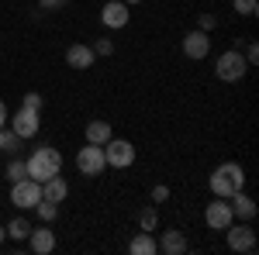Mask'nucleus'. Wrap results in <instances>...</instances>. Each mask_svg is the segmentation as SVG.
<instances>
[{
    "instance_id": "obj_1",
    "label": "nucleus",
    "mask_w": 259,
    "mask_h": 255,
    "mask_svg": "<svg viewBox=\"0 0 259 255\" xmlns=\"http://www.w3.org/2000/svg\"><path fill=\"white\" fill-rule=\"evenodd\" d=\"M24 166H28V176L35 179V183H45V179L62 173V152L52 148V145H38L31 156L24 159Z\"/></svg>"
},
{
    "instance_id": "obj_2",
    "label": "nucleus",
    "mask_w": 259,
    "mask_h": 255,
    "mask_svg": "<svg viewBox=\"0 0 259 255\" xmlns=\"http://www.w3.org/2000/svg\"><path fill=\"white\" fill-rule=\"evenodd\" d=\"M207 186H211L214 196H225V200H228L232 193H239L242 186H245V169H242L239 162H221L218 169L211 173Z\"/></svg>"
},
{
    "instance_id": "obj_3",
    "label": "nucleus",
    "mask_w": 259,
    "mask_h": 255,
    "mask_svg": "<svg viewBox=\"0 0 259 255\" xmlns=\"http://www.w3.org/2000/svg\"><path fill=\"white\" fill-rule=\"evenodd\" d=\"M7 121H11V131H14L21 141H24V138H35V135H38V128H41V107L21 100L18 114H14V118H7Z\"/></svg>"
},
{
    "instance_id": "obj_4",
    "label": "nucleus",
    "mask_w": 259,
    "mask_h": 255,
    "mask_svg": "<svg viewBox=\"0 0 259 255\" xmlns=\"http://www.w3.org/2000/svg\"><path fill=\"white\" fill-rule=\"evenodd\" d=\"M214 73H218V79H225V83H239V79L249 73V62H245V56H242L239 48H228V52L218 56Z\"/></svg>"
},
{
    "instance_id": "obj_5",
    "label": "nucleus",
    "mask_w": 259,
    "mask_h": 255,
    "mask_svg": "<svg viewBox=\"0 0 259 255\" xmlns=\"http://www.w3.org/2000/svg\"><path fill=\"white\" fill-rule=\"evenodd\" d=\"M76 169H80L83 176H100L104 169H107V159H104V145H83L80 152H76Z\"/></svg>"
},
{
    "instance_id": "obj_6",
    "label": "nucleus",
    "mask_w": 259,
    "mask_h": 255,
    "mask_svg": "<svg viewBox=\"0 0 259 255\" xmlns=\"http://www.w3.org/2000/svg\"><path fill=\"white\" fill-rule=\"evenodd\" d=\"M41 200V183H35L31 176L18 179V183H11V203L18 207V211H28V207H35Z\"/></svg>"
},
{
    "instance_id": "obj_7",
    "label": "nucleus",
    "mask_w": 259,
    "mask_h": 255,
    "mask_svg": "<svg viewBox=\"0 0 259 255\" xmlns=\"http://www.w3.org/2000/svg\"><path fill=\"white\" fill-rule=\"evenodd\" d=\"M104 159L114 169H128L135 162V145L128 138H111V141H104Z\"/></svg>"
},
{
    "instance_id": "obj_8",
    "label": "nucleus",
    "mask_w": 259,
    "mask_h": 255,
    "mask_svg": "<svg viewBox=\"0 0 259 255\" xmlns=\"http://www.w3.org/2000/svg\"><path fill=\"white\" fill-rule=\"evenodd\" d=\"M225 241H228L232 252H256V231L249 228V221H242V224L232 221L225 228Z\"/></svg>"
},
{
    "instance_id": "obj_9",
    "label": "nucleus",
    "mask_w": 259,
    "mask_h": 255,
    "mask_svg": "<svg viewBox=\"0 0 259 255\" xmlns=\"http://www.w3.org/2000/svg\"><path fill=\"white\" fill-rule=\"evenodd\" d=\"M204 221H207V228H214V231H225L235 214H232V207H228V200L225 196H214L211 203H207V211H204Z\"/></svg>"
},
{
    "instance_id": "obj_10",
    "label": "nucleus",
    "mask_w": 259,
    "mask_h": 255,
    "mask_svg": "<svg viewBox=\"0 0 259 255\" xmlns=\"http://www.w3.org/2000/svg\"><path fill=\"white\" fill-rule=\"evenodd\" d=\"M128 18H132V11H128V4H124V0H107V4L100 7V24H104V28H111V31L124 28Z\"/></svg>"
},
{
    "instance_id": "obj_11",
    "label": "nucleus",
    "mask_w": 259,
    "mask_h": 255,
    "mask_svg": "<svg viewBox=\"0 0 259 255\" xmlns=\"http://www.w3.org/2000/svg\"><path fill=\"white\" fill-rule=\"evenodd\" d=\"M211 52V35L207 31H190V35H183V56L187 59H204Z\"/></svg>"
},
{
    "instance_id": "obj_12",
    "label": "nucleus",
    "mask_w": 259,
    "mask_h": 255,
    "mask_svg": "<svg viewBox=\"0 0 259 255\" xmlns=\"http://www.w3.org/2000/svg\"><path fill=\"white\" fill-rule=\"evenodd\" d=\"M228 207H232V214L239 217V221H252L256 217V200L249 193H242V190L228 196Z\"/></svg>"
},
{
    "instance_id": "obj_13",
    "label": "nucleus",
    "mask_w": 259,
    "mask_h": 255,
    "mask_svg": "<svg viewBox=\"0 0 259 255\" xmlns=\"http://www.w3.org/2000/svg\"><path fill=\"white\" fill-rule=\"evenodd\" d=\"M28 241H31V252H35V255H49V252H56V235L49 231V224H41L38 231L31 228Z\"/></svg>"
},
{
    "instance_id": "obj_14",
    "label": "nucleus",
    "mask_w": 259,
    "mask_h": 255,
    "mask_svg": "<svg viewBox=\"0 0 259 255\" xmlns=\"http://www.w3.org/2000/svg\"><path fill=\"white\" fill-rule=\"evenodd\" d=\"M94 59H97V56H94L90 45H69V48H66V62H69L73 69H90Z\"/></svg>"
},
{
    "instance_id": "obj_15",
    "label": "nucleus",
    "mask_w": 259,
    "mask_h": 255,
    "mask_svg": "<svg viewBox=\"0 0 259 255\" xmlns=\"http://www.w3.org/2000/svg\"><path fill=\"white\" fill-rule=\"evenodd\" d=\"M66 193H69V186H66V179H62V176H52V179H45V183H41V200L62 203Z\"/></svg>"
},
{
    "instance_id": "obj_16",
    "label": "nucleus",
    "mask_w": 259,
    "mask_h": 255,
    "mask_svg": "<svg viewBox=\"0 0 259 255\" xmlns=\"http://www.w3.org/2000/svg\"><path fill=\"white\" fill-rule=\"evenodd\" d=\"M159 248L166 255H183L187 252V238H183V231H162V238H159Z\"/></svg>"
},
{
    "instance_id": "obj_17",
    "label": "nucleus",
    "mask_w": 259,
    "mask_h": 255,
    "mask_svg": "<svg viewBox=\"0 0 259 255\" xmlns=\"http://www.w3.org/2000/svg\"><path fill=\"white\" fill-rule=\"evenodd\" d=\"M111 138H114L111 121H90V124H87V141H90V145H104V141H111Z\"/></svg>"
},
{
    "instance_id": "obj_18",
    "label": "nucleus",
    "mask_w": 259,
    "mask_h": 255,
    "mask_svg": "<svg viewBox=\"0 0 259 255\" xmlns=\"http://www.w3.org/2000/svg\"><path fill=\"white\" fill-rule=\"evenodd\" d=\"M156 238H152V231H139V235L128 241V252L132 255H156Z\"/></svg>"
},
{
    "instance_id": "obj_19",
    "label": "nucleus",
    "mask_w": 259,
    "mask_h": 255,
    "mask_svg": "<svg viewBox=\"0 0 259 255\" xmlns=\"http://www.w3.org/2000/svg\"><path fill=\"white\" fill-rule=\"evenodd\" d=\"M7 228V238H14V241H24V238L31 235V224L24 221V217H14L11 224H4Z\"/></svg>"
},
{
    "instance_id": "obj_20",
    "label": "nucleus",
    "mask_w": 259,
    "mask_h": 255,
    "mask_svg": "<svg viewBox=\"0 0 259 255\" xmlns=\"http://www.w3.org/2000/svg\"><path fill=\"white\" fill-rule=\"evenodd\" d=\"M21 145V138L11 131V128H0V152H7V156H14Z\"/></svg>"
},
{
    "instance_id": "obj_21",
    "label": "nucleus",
    "mask_w": 259,
    "mask_h": 255,
    "mask_svg": "<svg viewBox=\"0 0 259 255\" xmlns=\"http://www.w3.org/2000/svg\"><path fill=\"white\" fill-rule=\"evenodd\" d=\"M35 211H38L41 224H49V221H56V217H59V203H52V200H38V203H35Z\"/></svg>"
},
{
    "instance_id": "obj_22",
    "label": "nucleus",
    "mask_w": 259,
    "mask_h": 255,
    "mask_svg": "<svg viewBox=\"0 0 259 255\" xmlns=\"http://www.w3.org/2000/svg\"><path fill=\"white\" fill-rule=\"evenodd\" d=\"M139 224H142V231H156V224H159V211H156V203L145 207V211L139 214Z\"/></svg>"
},
{
    "instance_id": "obj_23",
    "label": "nucleus",
    "mask_w": 259,
    "mask_h": 255,
    "mask_svg": "<svg viewBox=\"0 0 259 255\" xmlns=\"http://www.w3.org/2000/svg\"><path fill=\"white\" fill-rule=\"evenodd\" d=\"M232 7H235V14H242V18H256L259 0H232Z\"/></svg>"
},
{
    "instance_id": "obj_24",
    "label": "nucleus",
    "mask_w": 259,
    "mask_h": 255,
    "mask_svg": "<svg viewBox=\"0 0 259 255\" xmlns=\"http://www.w3.org/2000/svg\"><path fill=\"white\" fill-rule=\"evenodd\" d=\"M24 176H28V166H24L21 159L7 162V179H11V183H18V179H24Z\"/></svg>"
},
{
    "instance_id": "obj_25",
    "label": "nucleus",
    "mask_w": 259,
    "mask_h": 255,
    "mask_svg": "<svg viewBox=\"0 0 259 255\" xmlns=\"http://www.w3.org/2000/svg\"><path fill=\"white\" fill-rule=\"evenodd\" d=\"M90 48H94V56H111V52H114V41L111 38H97Z\"/></svg>"
},
{
    "instance_id": "obj_26",
    "label": "nucleus",
    "mask_w": 259,
    "mask_h": 255,
    "mask_svg": "<svg viewBox=\"0 0 259 255\" xmlns=\"http://www.w3.org/2000/svg\"><path fill=\"white\" fill-rule=\"evenodd\" d=\"M214 24H218V18H214V14H200V18H197V28H200V31H207V35L214 31Z\"/></svg>"
},
{
    "instance_id": "obj_27",
    "label": "nucleus",
    "mask_w": 259,
    "mask_h": 255,
    "mask_svg": "<svg viewBox=\"0 0 259 255\" xmlns=\"http://www.w3.org/2000/svg\"><path fill=\"white\" fill-rule=\"evenodd\" d=\"M169 200V186H152V203H166Z\"/></svg>"
},
{
    "instance_id": "obj_28",
    "label": "nucleus",
    "mask_w": 259,
    "mask_h": 255,
    "mask_svg": "<svg viewBox=\"0 0 259 255\" xmlns=\"http://www.w3.org/2000/svg\"><path fill=\"white\" fill-rule=\"evenodd\" d=\"M242 56H245V62H249V66H256V59H259V45H256V41H249V48H245Z\"/></svg>"
},
{
    "instance_id": "obj_29",
    "label": "nucleus",
    "mask_w": 259,
    "mask_h": 255,
    "mask_svg": "<svg viewBox=\"0 0 259 255\" xmlns=\"http://www.w3.org/2000/svg\"><path fill=\"white\" fill-rule=\"evenodd\" d=\"M62 4H66V0H38V7H41V11H59Z\"/></svg>"
},
{
    "instance_id": "obj_30",
    "label": "nucleus",
    "mask_w": 259,
    "mask_h": 255,
    "mask_svg": "<svg viewBox=\"0 0 259 255\" xmlns=\"http://www.w3.org/2000/svg\"><path fill=\"white\" fill-rule=\"evenodd\" d=\"M4 124H7V104L0 100V128H4Z\"/></svg>"
},
{
    "instance_id": "obj_31",
    "label": "nucleus",
    "mask_w": 259,
    "mask_h": 255,
    "mask_svg": "<svg viewBox=\"0 0 259 255\" xmlns=\"http://www.w3.org/2000/svg\"><path fill=\"white\" fill-rule=\"evenodd\" d=\"M4 238H7V228H4V224H0V241H4Z\"/></svg>"
},
{
    "instance_id": "obj_32",
    "label": "nucleus",
    "mask_w": 259,
    "mask_h": 255,
    "mask_svg": "<svg viewBox=\"0 0 259 255\" xmlns=\"http://www.w3.org/2000/svg\"><path fill=\"white\" fill-rule=\"evenodd\" d=\"M124 4H128V7H132V4H142V0H124Z\"/></svg>"
}]
</instances>
